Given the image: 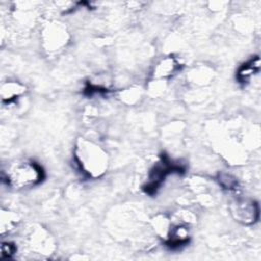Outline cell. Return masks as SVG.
I'll use <instances>...</instances> for the list:
<instances>
[{
    "label": "cell",
    "mask_w": 261,
    "mask_h": 261,
    "mask_svg": "<svg viewBox=\"0 0 261 261\" xmlns=\"http://www.w3.org/2000/svg\"><path fill=\"white\" fill-rule=\"evenodd\" d=\"M178 68V63L172 57L162 59L155 68L154 74L157 77H166L171 75Z\"/></svg>",
    "instance_id": "7"
},
{
    "label": "cell",
    "mask_w": 261,
    "mask_h": 261,
    "mask_svg": "<svg viewBox=\"0 0 261 261\" xmlns=\"http://www.w3.org/2000/svg\"><path fill=\"white\" fill-rule=\"evenodd\" d=\"M190 233L189 229L185 225H176L170 229L167 239V246L170 248H179L189 243Z\"/></svg>",
    "instance_id": "4"
},
{
    "label": "cell",
    "mask_w": 261,
    "mask_h": 261,
    "mask_svg": "<svg viewBox=\"0 0 261 261\" xmlns=\"http://www.w3.org/2000/svg\"><path fill=\"white\" fill-rule=\"evenodd\" d=\"M218 181H219V185L223 189L228 190V191H234L237 189V186H238L237 179L234 177H232L231 175L227 174V173L219 174Z\"/></svg>",
    "instance_id": "8"
},
{
    "label": "cell",
    "mask_w": 261,
    "mask_h": 261,
    "mask_svg": "<svg viewBox=\"0 0 261 261\" xmlns=\"http://www.w3.org/2000/svg\"><path fill=\"white\" fill-rule=\"evenodd\" d=\"M259 68L260 59L258 56H254L239 68L237 72V80L242 84L248 83L254 74L259 72Z\"/></svg>",
    "instance_id": "5"
},
{
    "label": "cell",
    "mask_w": 261,
    "mask_h": 261,
    "mask_svg": "<svg viewBox=\"0 0 261 261\" xmlns=\"http://www.w3.org/2000/svg\"><path fill=\"white\" fill-rule=\"evenodd\" d=\"M45 176L41 165L33 161H22L11 165L6 173L5 180L14 189H28L39 185Z\"/></svg>",
    "instance_id": "1"
},
{
    "label": "cell",
    "mask_w": 261,
    "mask_h": 261,
    "mask_svg": "<svg viewBox=\"0 0 261 261\" xmlns=\"http://www.w3.org/2000/svg\"><path fill=\"white\" fill-rule=\"evenodd\" d=\"M231 213L238 221L244 224H252L258 220L259 207L255 201L239 200L231 206Z\"/></svg>",
    "instance_id": "3"
},
{
    "label": "cell",
    "mask_w": 261,
    "mask_h": 261,
    "mask_svg": "<svg viewBox=\"0 0 261 261\" xmlns=\"http://www.w3.org/2000/svg\"><path fill=\"white\" fill-rule=\"evenodd\" d=\"M24 89V86L17 82H8L4 84L1 88L2 101L5 103H11L23 94V92L25 91Z\"/></svg>",
    "instance_id": "6"
},
{
    "label": "cell",
    "mask_w": 261,
    "mask_h": 261,
    "mask_svg": "<svg viewBox=\"0 0 261 261\" xmlns=\"http://www.w3.org/2000/svg\"><path fill=\"white\" fill-rule=\"evenodd\" d=\"M16 252V247L10 242L2 243L1 245V259H9Z\"/></svg>",
    "instance_id": "9"
},
{
    "label": "cell",
    "mask_w": 261,
    "mask_h": 261,
    "mask_svg": "<svg viewBox=\"0 0 261 261\" xmlns=\"http://www.w3.org/2000/svg\"><path fill=\"white\" fill-rule=\"evenodd\" d=\"M82 155L79 156V164L81 169L89 174H99L105 168V154L97 146H85L81 150Z\"/></svg>",
    "instance_id": "2"
}]
</instances>
